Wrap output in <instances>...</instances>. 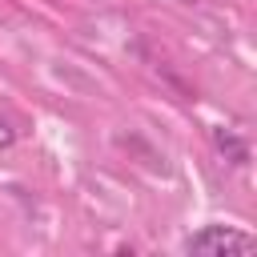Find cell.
I'll return each mask as SVG.
<instances>
[{"instance_id":"6da1fadb","label":"cell","mask_w":257,"mask_h":257,"mask_svg":"<svg viewBox=\"0 0 257 257\" xmlns=\"http://www.w3.org/2000/svg\"><path fill=\"white\" fill-rule=\"evenodd\" d=\"M257 241L233 225H205L197 233L185 237V253H197V257H229V253H249Z\"/></svg>"},{"instance_id":"7a4b0ae2","label":"cell","mask_w":257,"mask_h":257,"mask_svg":"<svg viewBox=\"0 0 257 257\" xmlns=\"http://www.w3.org/2000/svg\"><path fill=\"white\" fill-rule=\"evenodd\" d=\"M217 149H229L233 165H245V161H249V149H245V141H237L233 133H217Z\"/></svg>"},{"instance_id":"3957f363","label":"cell","mask_w":257,"mask_h":257,"mask_svg":"<svg viewBox=\"0 0 257 257\" xmlns=\"http://www.w3.org/2000/svg\"><path fill=\"white\" fill-rule=\"evenodd\" d=\"M12 145H16V128L8 120H0V149H12Z\"/></svg>"},{"instance_id":"277c9868","label":"cell","mask_w":257,"mask_h":257,"mask_svg":"<svg viewBox=\"0 0 257 257\" xmlns=\"http://www.w3.org/2000/svg\"><path fill=\"white\" fill-rule=\"evenodd\" d=\"M181 4H193V0H181Z\"/></svg>"}]
</instances>
